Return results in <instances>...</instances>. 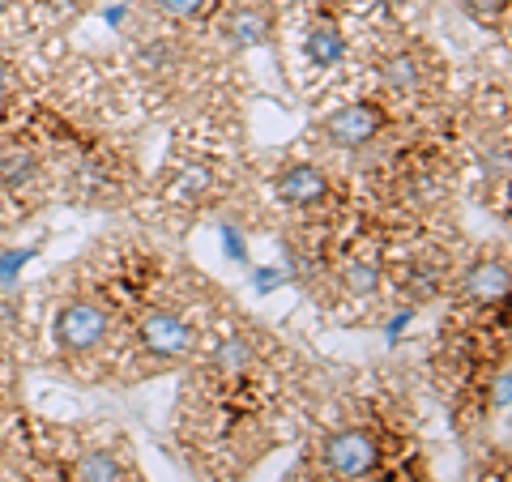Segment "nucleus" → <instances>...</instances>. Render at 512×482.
<instances>
[{"mask_svg": "<svg viewBox=\"0 0 512 482\" xmlns=\"http://www.w3.org/2000/svg\"><path fill=\"white\" fill-rule=\"evenodd\" d=\"M389 128V111L380 103H342L320 120V141L333 150H363Z\"/></svg>", "mask_w": 512, "mask_h": 482, "instance_id": "3", "label": "nucleus"}, {"mask_svg": "<svg viewBox=\"0 0 512 482\" xmlns=\"http://www.w3.org/2000/svg\"><path fill=\"white\" fill-rule=\"evenodd\" d=\"M461 13H466L470 22L495 30L508 22V0H461Z\"/></svg>", "mask_w": 512, "mask_h": 482, "instance_id": "14", "label": "nucleus"}, {"mask_svg": "<svg viewBox=\"0 0 512 482\" xmlns=\"http://www.w3.org/2000/svg\"><path fill=\"white\" fill-rule=\"evenodd\" d=\"M320 465L338 482H359L380 465V444L367 427H342L329 431L320 444Z\"/></svg>", "mask_w": 512, "mask_h": 482, "instance_id": "2", "label": "nucleus"}, {"mask_svg": "<svg viewBox=\"0 0 512 482\" xmlns=\"http://www.w3.org/2000/svg\"><path fill=\"white\" fill-rule=\"evenodd\" d=\"M274 192L291 210H320V205L333 197V180H329V171H320L316 163H291L278 171Z\"/></svg>", "mask_w": 512, "mask_h": 482, "instance_id": "5", "label": "nucleus"}, {"mask_svg": "<svg viewBox=\"0 0 512 482\" xmlns=\"http://www.w3.org/2000/svg\"><path fill=\"white\" fill-rule=\"evenodd\" d=\"M137 342L154 359H167V363L171 359H188L192 350H197V325H192L188 316L171 312V308H154V312L141 316Z\"/></svg>", "mask_w": 512, "mask_h": 482, "instance_id": "4", "label": "nucleus"}, {"mask_svg": "<svg viewBox=\"0 0 512 482\" xmlns=\"http://www.w3.org/2000/svg\"><path fill=\"white\" fill-rule=\"evenodd\" d=\"M461 295L478 308H500L508 299V261L504 256H478L474 265L461 273Z\"/></svg>", "mask_w": 512, "mask_h": 482, "instance_id": "6", "label": "nucleus"}, {"mask_svg": "<svg viewBox=\"0 0 512 482\" xmlns=\"http://www.w3.org/2000/svg\"><path fill=\"white\" fill-rule=\"evenodd\" d=\"M0 376H5V359H0Z\"/></svg>", "mask_w": 512, "mask_h": 482, "instance_id": "21", "label": "nucleus"}, {"mask_svg": "<svg viewBox=\"0 0 512 482\" xmlns=\"http://www.w3.org/2000/svg\"><path fill=\"white\" fill-rule=\"evenodd\" d=\"M73 482H124V461L107 448H94L73 465Z\"/></svg>", "mask_w": 512, "mask_h": 482, "instance_id": "10", "label": "nucleus"}, {"mask_svg": "<svg viewBox=\"0 0 512 482\" xmlns=\"http://www.w3.org/2000/svg\"><path fill=\"white\" fill-rule=\"evenodd\" d=\"M9 5H13V0H0V18H5V13H9Z\"/></svg>", "mask_w": 512, "mask_h": 482, "instance_id": "20", "label": "nucleus"}, {"mask_svg": "<svg viewBox=\"0 0 512 482\" xmlns=\"http://www.w3.org/2000/svg\"><path fill=\"white\" fill-rule=\"evenodd\" d=\"M380 86L397 94V99H414V94L427 90V56L414 52V47H402V52L380 60Z\"/></svg>", "mask_w": 512, "mask_h": 482, "instance_id": "7", "label": "nucleus"}, {"mask_svg": "<svg viewBox=\"0 0 512 482\" xmlns=\"http://www.w3.org/2000/svg\"><path fill=\"white\" fill-rule=\"evenodd\" d=\"M227 39L235 47H261L274 39V9H269V0H244V5H235L227 13Z\"/></svg>", "mask_w": 512, "mask_h": 482, "instance_id": "8", "label": "nucleus"}, {"mask_svg": "<svg viewBox=\"0 0 512 482\" xmlns=\"http://www.w3.org/2000/svg\"><path fill=\"white\" fill-rule=\"evenodd\" d=\"M342 282H346V291L350 295H376L380 291V269L372 261H350L346 273H342Z\"/></svg>", "mask_w": 512, "mask_h": 482, "instance_id": "13", "label": "nucleus"}, {"mask_svg": "<svg viewBox=\"0 0 512 482\" xmlns=\"http://www.w3.org/2000/svg\"><path fill=\"white\" fill-rule=\"evenodd\" d=\"M154 9L171 22H197L201 13L210 9V0H154Z\"/></svg>", "mask_w": 512, "mask_h": 482, "instance_id": "16", "label": "nucleus"}, {"mask_svg": "<svg viewBox=\"0 0 512 482\" xmlns=\"http://www.w3.org/2000/svg\"><path fill=\"white\" fill-rule=\"evenodd\" d=\"M227 252H231V261H244V235H239L235 227H227Z\"/></svg>", "mask_w": 512, "mask_h": 482, "instance_id": "18", "label": "nucleus"}, {"mask_svg": "<svg viewBox=\"0 0 512 482\" xmlns=\"http://www.w3.org/2000/svg\"><path fill=\"white\" fill-rule=\"evenodd\" d=\"M9 82H13V64H9L5 56H0V94L9 90Z\"/></svg>", "mask_w": 512, "mask_h": 482, "instance_id": "19", "label": "nucleus"}, {"mask_svg": "<svg viewBox=\"0 0 512 482\" xmlns=\"http://www.w3.org/2000/svg\"><path fill=\"white\" fill-rule=\"evenodd\" d=\"M39 175V158L30 154V150H9V154H0V184H5L9 192H18L26 188L30 180Z\"/></svg>", "mask_w": 512, "mask_h": 482, "instance_id": "11", "label": "nucleus"}, {"mask_svg": "<svg viewBox=\"0 0 512 482\" xmlns=\"http://www.w3.org/2000/svg\"><path fill=\"white\" fill-rule=\"evenodd\" d=\"M508 393H512V380H508V372H495V389H491V410H508Z\"/></svg>", "mask_w": 512, "mask_h": 482, "instance_id": "17", "label": "nucleus"}, {"mask_svg": "<svg viewBox=\"0 0 512 482\" xmlns=\"http://www.w3.org/2000/svg\"><path fill=\"white\" fill-rule=\"evenodd\" d=\"M214 363L222 367V372H239V367H248V363H252L248 337H231V342H222V346L214 350Z\"/></svg>", "mask_w": 512, "mask_h": 482, "instance_id": "15", "label": "nucleus"}, {"mask_svg": "<svg viewBox=\"0 0 512 482\" xmlns=\"http://www.w3.org/2000/svg\"><path fill=\"white\" fill-rule=\"evenodd\" d=\"M303 52H308V60L316 64V69H333L342 56H346V35L338 22H312L308 35H303Z\"/></svg>", "mask_w": 512, "mask_h": 482, "instance_id": "9", "label": "nucleus"}, {"mask_svg": "<svg viewBox=\"0 0 512 482\" xmlns=\"http://www.w3.org/2000/svg\"><path fill=\"white\" fill-rule=\"evenodd\" d=\"M111 333V316L99 299H69L60 303L56 312V325H52V342L60 355L69 359H82V355H94Z\"/></svg>", "mask_w": 512, "mask_h": 482, "instance_id": "1", "label": "nucleus"}, {"mask_svg": "<svg viewBox=\"0 0 512 482\" xmlns=\"http://www.w3.org/2000/svg\"><path fill=\"white\" fill-rule=\"evenodd\" d=\"M406 273L410 278H402V286H406L410 299H431L440 291V282H444V265L440 261H414Z\"/></svg>", "mask_w": 512, "mask_h": 482, "instance_id": "12", "label": "nucleus"}]
</instances>
